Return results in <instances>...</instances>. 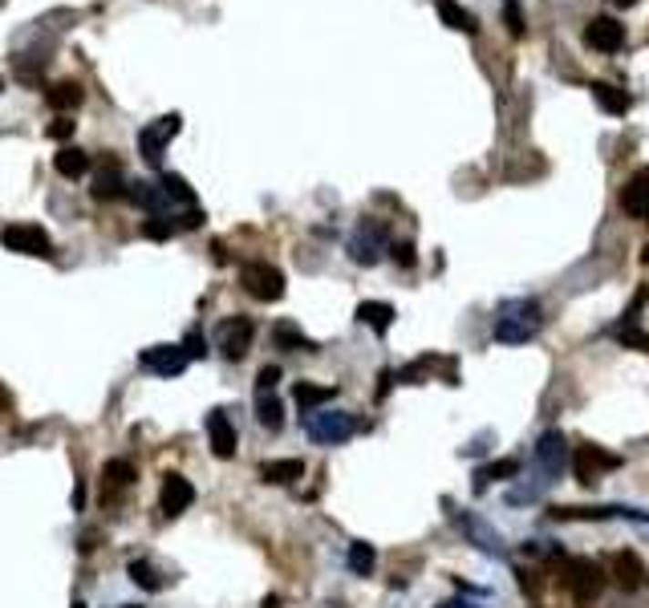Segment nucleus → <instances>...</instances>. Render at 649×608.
Here are the masks:
<instances>
[{
	"instance_id": "1",
	"label": "nucleus",
	"mask_w": 649,
	"mask_h": 608,
	"mask_svg": "<svg viewBox=\"0 0 649 608\" xmlns=\"http://www.w3.org/2000/svg\"><path fill=\"white\" fill-rule=\"evenodd\" d=\"M544 325V313H540L536 301H508L495 316V341L500 345H524L540 333Z\"/></svg>"
},
{
	"instance_id": "2",
	"label": "nucleus",
	"mask_w": 649,
	"mask_h": 608,
	"mask_svg": "<svg viewBox=\"0 0 649 608\" xmlns=\"http://www.w3.org/2000/svg\"><path fill=\"white\" fill-rule=\"evenodd\" d=\"M304 434L313 442H321V447H337V442L357 434V418L345 410H313L309 422H304Z\"/></svg>"
},
{
	"instance_id": "3",
	"label": "nucleus",
	"mask_w": 649,
	"mask_h": 608,
	"mask_svg": "<svg viewBox=\"0 0 649 608\" xmlns=\"http://www.w3.org/2000/svg\"><path fill=\"white\" fill-rule=\"evenodd\" d=\"M240 288L248 296H256L260 304H273V301H281L284 296V272L276 268V264H243L240 268Z\"/></svg>"
},
{
	"instance_id": "4",
	"label": "nucleus",
	"mask_w": 649,
	"mask_h": 608,
	"mask_svg": "<svg viewBox=\"0 0 649 608\" xmlns=\"http://www.w3.org/2000/svg\"><path fill=\"white\" fill-rule=\"evenodd\" d=\"M0 243L16 256H37V260H49L53 256V240L41 223H13V228L0 232Z\"/></svg>"
},
{
	"instance_id": "5",
	"label": "nucleus",
	"mask_w": 649,
	"mask_h": 608,
	"mask_svg": "<svg viewBox=\"0 0 649 608\" xmlns=\"http://www.w3.org/2000/svg\"><path fill=\"white\" fill-rule=\"evenodd\" d=\"M252 337H256V325H252V316H223V321L215 325V345H220V353L228 361H243V357H248Z\"/></svg>"
},
{
	"instance_id": "6",
	"label": "nucleus",
	"mask_w": 649,
	"mask_h": 608,
	"mask_svg": "<svg viewBox=\"0 0 649 608\" xmlns=\"http://www.w3.org/2000/svg\"><path fill=\"white\" fill-rule=\"evenodd\" d=\"M386 223L382 220H362L354 228V235H349V256H354V264H377L382 260V252H386Z\"/></svg>"
},
{
	"instance_id": "7",
	"label": "nucleus",
	"mask_w": 649,
	"mask_h": 608,
	"mask_svg": "<svg viewBox=\"0 0 649 608\" xmlns=\"http://www.w3.org/2000/svg\"><path fill=\"white\" fill-rule=\"evenodd\" d=\"M183 130V118L179 114H167V118H159V122H150L147 130L139 134V154L150 162V167H159L162 162V154H167V147H170V139Z\"/></svg>"
},
{
	"instance_id": "8",
	"label": "nucleus",
	"mask_w": 649,
	"mask_h": 608,
	"mask_svg": "<svg viewBox=\"0 0 649 608\" xmlns=\"http://www.w3.org/2000/svg\"><path fill=\"white\" fill-rule=\"evenodd\" d=\"M195 503V487H191V479H183V475H162V487H159V507H162V515H183L187 507Z\"/></svg>"
},
{
	"instance_id": "9",
	"label": "nucleus",
	"mask_w": 649,
	"mask_h": 608,
	"mask_svg": "<svg viewBox=\"0 0 649 608\" xmlns=\"http://www.w3.org/2000/svg\"><path fill=\"white\" fill-rule=\"evenodd\" d=\"M564 584L572 588V596H576L581 604H592V601L601 596V588H605V576H601V572L592 568L589 560H572V564H568Z\"/></svg>"
},
{
	"instance_id": "10",
	"label": "nucleus",
	"mask_w": 649,
	"mask_h": 608,
	"mask_svg": "<svg viewBox=\"0 0 649 608\" xmlns=\"http://www.w3.org/2000/svg\"><path fill=\"white\" fill-rule=\"evenodd\" d=\"M187 353H183V345H150L147 353H142V369H150V374H159V377H179L187 369Z\"/></svg>"
},
{
	"instance_id": "11",
	"label": "nucleus",
	"mask_w": 649,
	"mask_h": 608,
	"mask_svg": "<svg viewBox=\"0 0 649 608\" xmlns=\"http://www.w3.org/2000/svg\"><path fill=\"white\" fill-rule=\"evenodd\" d=\"M450 520L458 523V531H463L479 551H487V556H495V560L503 556V540H500V535H495L491 528H487L483 520H475V515H467V511H450Z\"/></svg>"
},
{
	"instance_id": "12",
	"label": "nucleus",
	"mask_w": 649,
	"mask_h": 608,
	"mask_svg": "<svg viewBox=\"0 0 649 608\" xmlns=\"http://www.w3.org/2000/svg\"><path fill=\"white\" fill-rule=\"evenodd\" d=\"M536 462H540V470H544L552 483H556V475H564V467H568V447H564V434H561V430H548L544 438H540Z\"/></svg>"
},
{
	"instance_id": "13",
	"label": "nucleus",
	"mask_w": 649,
	"mask_h": 608,
	"mask_svg": "<svg viewBox=\"0 0 649 608\" xmlns=\"http://www.w3.org/2000/svg\"><path fill=\"white\" fill-rule=\"evenodd\" d=\"M556 520H634V523H649L645 511L637 507H556Z\"/></svg>"
},
{
	"instance_id": "14",
	"label": "nucleus",
	"mask_w": 649,
	"mask_h": 608,
	"mask_svg": "<svg viewBox=\"0 0 649 608\" xmlns=\"http://www.w3.org/2000/svg\"><path fill=\"white\" fill-rule=\"evenodd\" d=\"M207 442H211L215 459H232L236 455V426H232L228 410H211L207 414Z\"/></svg>"
},
{
	"instance_id": "15",
	"label": "nucleus",
	"mask_w": 649,
	"mask_h": 608,
	"mask_svg": "<svg viewBox=\"0 0 649 608\" xmlns=\"http://www.w3.org/2000/svg\"><path fill=\"white\" fill-rule=\"evenodd\" d=\"M617 467H621V459H617V455H609V450H601V447H592V442H584L581 455H576V470H581V483H597L601 470H617Z\"/></svg>"
},
{
	"instance_id": "16",
	"label": "nucleus",
	"mask_w": 649,
	"mask_h": 608,
	"mask_svg": "<svg viewBox=\"0 0 649 608\" xmlns=\"http://www.w3.org/2000/svg\"><path fill=\"white\" fill-rule=\"evenodd\" d=\"M584 45H592L597 53H617L621 45H625V29H621L617 21H609V16H597V21H589V29H584Z\"/></svg>"
},
{
	"instance_id": "17",
	"label": "nucleus",
	"mask_w": 649,
	"mask_h": 608,
	"mask_svg": "<svg viewBox=\"0 0 649 608\" xmlns=\"http://www.w3.org/2000/svg\"><path fill=\"white\" fill-rule=\"evenodd\" d=\"M621 207H625V215H634V220H649V167L637 170V175L625 183V191H621Z\"/></svg>"
},
{
	"instance_id": "18",
	"label": "nucleus",
	"mask_w": 649,
	"mask_h": 608,
	"mask_svg": "<svg viewBox=\"0 0 649 608\" xmlns=\"http://www.w3.org/2000/svg\"><path fill=\"white\" fill-rule=\"evenodd\" d=\"M159 187H162V195H167V203H170V211H183V207H195V191H191V183H187L183 175H162L159 179Z\"/></svg>"
},
{
	"instance_id": "19",
	"label": "nucleus",
	"mask_w": 649,
	"mask_h": 608,
	"mask_svg": "<svg viewBox=\"0 0 649 608\" xmlns=\"http://www.w3.org/2000/svg\"><path fill=\"white\" fill-rule=\"evenodd\" d=\"M102 479H106V503H114V491H130L134 487V467L126 459H110L106 462V470H102Z\"/></svg>"
},
{
	"instance_id": "20",
	"label": "nucleus",
	"mask_w": 649,
	"mask_h": 608,
	"mask_svg": "<svg viewBox=\"0 0 649 608\" xmlns=\"http://www.w3.org/2000/svg\"><path fill=\"white\" fill-rule=\"evenodd\" d=\"M357 321L366 325V329H374V333H386L394 325V304H386V301H362L357 304Z\"/></svg>"
},
{
	"instance_id": "21",
	"label": "nucleus",
	"mask_w": 649,
	"mask_h": 608,
	"mask_svg": "<svg viewBox=\"0 0 649 608\" xmlns=\"http://www.w3.org/2000/svg\"><path fill=\"white\" fill-rule=\"evenodd\" d=\"M53 167H57V175H61V179H86V170H89V154H86V150H77V147H66V150L53 154Z\"/></svg>"
},
{
	"instance_id": "22",
	"label": "nucleus",
	"mask_w": 649,
	"mask_h": 608,
	"mask_svg": "<svg viewBox=\"0 0 649 608\" xmlns=\"http://www.w3.org/2000/svg\"><path fill=\"white\" fill-rule=\"evenodd\" d=\"M260 475H264V483H296V479L304 475V462L301 459H276V462H264L260 467Z\"/></svg>"
},
{
	"instance_id": "23",
	"label": "nucleus",
	"mask_w": 649,
	"mask_h": 608,
	"mask_svg": "<svg viewBox=\"0 0 649 608\" xmlns=\"http://www.w3.org/2000/svg\"><path fill=\"white\" fill-rule=\"evenodd\" d=\"M516 475H520V459H495L475 470V491H483L487 483H500V479H516Z\"/></svg>"
},
{
	"instance_id": "24",
	"label": "nucleus",
	"mask_w": 649,
	"mask_h": 608,
	"mask_svg": "<svg viewBox=\"0 0 649 608\" xmlns=\"http://www.w3.org/2000/svg\"><path fill=\"white\" fill-rule=\"evenodd\" d=\"M89 191H94V199H102V203H106V199L126 195V179H122V170H118V167L98 170V175H94V187H89Z\"/></svg>"
},
{
	"instance_id": "25",
	"label": "nucleus",
	"mask_w": 649,
	"mask_h": 608,
	"mask_svg": "<svg viewBox=\"0 0 649 608\" xmlns=\"http://www.w3.org/2000/svg\"><path fill=\"white\" fill-rule=\"evenodd\" d=\"M345 564L354 576H369L377 564V551H374V543H366V540H354L349 543V551H345Z\"/></svg>"
},
{
	"instance_id": "26",
	"label": "nucleus",
	"mask_w": 649,
	"mask_h": 608,
	"mask_svg": "<svg viewBox=\"0 0 649 608\" xmlns=\"http://www.w3.org/2000/svg\"><path fill=\"white\" fill-rule=\"evenodd\" d=\"M293 397H296V406H304V410L313 414V410H317V406L333 402V397H337V389H333V386H309V381H296Z\"/></svg>"
},
{
	"instance_id": "27",
	"label": "nucleus",
	"mask_w": 649,
	"mask_h": 608,
	"mask_svg": "<svg viewBox=\"0 0 649 608\" xmlns=\"http://www.w3.org/2000/svg\"><path fill=\"white\" fill-rule=\"evenodd\" d=\"M256 418H260V426H268V430H281L284 426V402L273 394V389L256 397Z\"/></svg>"
},
{
	"instance_id": "28",
	"label": "nucleus",
	"mask_w": 649,
	"mask_h": 608,
	"mask_svg": "<svg viewBox=\"0 0 649 608\" xmlns=\"http://www.w3.org/2000/svg\"><path fill=\"white\" fill-rule=\"evenodd\" d=\"M592 98H597V106L605 114H625L629 110V94L617 86H609V81H597V86H592Z\"/></svg>"
},
{
	"instance_id": "29",
	"label": "nucleus",
	"mask_w": 649,
	"mask_h": 608,
	"mask_svg": "<svg viewBox=\"0 0 649 608\" xmlns=\"http://www.w3.org/2000/svg\"><path fill=\"white\" fill-rule=\"evenodd\" d=\"M81 102H86V89H81L77 81H57V86L49 89V106H53V110H77Z\"/></svg>"
},
{
	"instance_id": "30",
	"label": "nucleus",
	"mask_w": 649,
	"mask_h": 608,
	"mask_svg": "<svg viewBox=\"0 0 649 608\" xmlns=\"http://www.w3.org/2000/svg\"><path fill=\"white\" fill-rule=\"evenodd\" d=\"M273 341L281 345V349H296V353H317V341H309L301 329H293V325H276L273 329Z\"/></svg>"
},
{
	"instance_id": "31",
	"label": "nucleus",
	"mask_w": 649,
	"mask_h": 608,
	"mask_svg": "<svg viewBox=\"0 0 649 608\" xmlns=\"http://www.w3.org/2000/svg\"><path fill=\"white\" fill-rule=\"evenodd\" d=\"M438 16H443L450 29H458V33H475L471 13H467V8H458L455 0H438Z\"/></svg>"
},
{
	"instance_id": "32",
	"label": "nucleus",
	"mask_w": 649,
	"mask_h": 608,
	"mask_svg": "<svg viewBox=\"0 0 649 608\" xmlns=\"http://www.w3.org/2000/svg\"><path fill=\"white\" fill-rule=\"evenodd\" d=\"M130 576H134V584H139V588H150V593H159V588H162V580H159V572H155V564H150V560H134V564H130Z\"/></svg>"
},
{
	"instance_id": "33",
	"label": "nucleus",
	"mask_w": 649,
	"mask_h": 608,
	"mask_svg": "<svg viewBox=\"0 0 649 608\" xmlns=\"http://www.w3.org/2000/svg\"><path fill=\"white\" fill-rule=\"evenodd\" d=\"M170 232H175V223H167V215H150V220L142 223V235H147V240H170Z\"/></svg>"
},
{
	"instance_id": "34",
	"label": "nucleus",
	"mask_w": 649,
	"mask_h": 608,
	"mask_svg": "<svg viewBox=\"0 0 649 608\" xmlns=\"http://www.w3.org/2000/svg\"><path fill=\"white\" fill-rule=\"evenodd\" d=\"M74 118H53L49 122V139H57V142H66V139H74Z\"/></svg>"
},
{
	"instance_id": "35",
	"label": "nucleus",
	"mask_w": 649,
	"mask_h": 608,
	"mask_svg": "<svg viewBox=\"0 0 649 608\" xmlns=\"http://www.w3.org/2000/svg\"><path fill=\"white\" fill-rule=\"evenodd\" d=\"M276 381H281V366H264L256 374V386H260V394H268V389H276Z\"/></svg>"
},
{
	"instance_id": "36",
	"label": "nucleus",
	"mask_w": 649,
	"mask_h": 608,
	"mask_svg": "<svg viewBox=\"0 0 649 608\" xmlns=\"http://www.w3.org/2000/svg\"><path fill=\"white\" fill-rule=\"evenodd\" d=\"M183 353H187V357H207V349H203V337H200V333H187V341H183Z\"/></svg>"
},
{
	"instance_id": "37",
	"label": "nucleus",
	"mask_w": 649,
	"mask_h": 608,
	"mask_svg": "<svg viewBox=\"0 0 649 608\" xmlns=\"http://www.w3.org/2000/svg\"><path fill=\"white\" fill-rule=\"evenodd\" d=\"M394 264L410 268L414 264V243H394Z\"/></svg>"
},
{
	"instance_id": "38",
	"label": "nucleus",
	"mask_w": 649,
	"mask_h": 608,
	"mask_svg": "<svg viewBox=\"0 0 649 608\" xmlns=\"http://www.w3.org/2000/svg\"><path fill=\"white\" fill-rule=\"evenodd\" d=\"M8 406H13V397H8V389L0 386V410H8Z\"/></svg>"
},
{
	"instance_id": "39",
	"label": "nucleus",
	"mask_w": 649,
	"mask_h": 608,
	"mask_svg": "<svg viewBox=\"0 0 649 608\" xmlns=\"http://www.w3.org/2000/svg\"><path fill=\"white\" fill-rule=\"evenodd\" d=\"M609 5H613V8H634L637 0H609Z\"/></svg>"
},
{
	"instance_id": "40",
	"label": "nucleus",
	"mask_w": 649,
	"mask_h": 608,
	"mask_svg": "<svg viewBox=\"0 0 649 608\" xmlns=\"http://www.w3.org/2000/svg\"><path fill=\"white\" fill-rule=\"evenodd\" d=\"M74 608H86V601H74Z\"/></svg>"
},
{
	"instance_id": "41",
	"label": "nucleus",
	"mask_w": 649,
	"mask_h": 608,
	"mask_svg": "<svg viewBox=\"0 0 649 608\" xmlns=\"http://www.w3.org/2000/svg\"><path fill=\"white\" fill-rule=\"evenodd\" d=\"M645 264H649V248H645Z\"/></svg>"
},
{
	"instance_id": "42",
	"label": "nucleus",
	"mask_w": 649,
	"mask_h": 608,
	"mask_svg": "<svg viewBox=\"0 0 649 608\" xmlns=\"http://www.w3.org/2000/svg\"><path fill=\"white\" fill-rule=\"evenodd\" d=\"M0 89H5V77H0Z\"/></svg>"
},
{
	"instance_id": "43",
	"label": "nucleus",
	"mask_w": 649,
	"mask_h": 608,
	"mask_svg": "<svg viewBox=\"0 0 649 608\" xmlns=\"http://www.w3.org/2000/svg\"><path fill=\"white\" fill-rule=\"evenodd\" d=\"M122 608H134V604H122Z\"/></svg>"
}]
</instances>
